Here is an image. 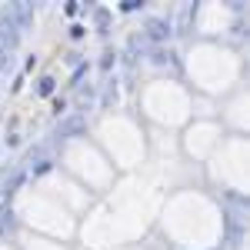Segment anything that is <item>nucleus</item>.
<instances>
[{"label":"nucleus","instance_id":"obj_1","mask_svg":"<svg viewBox=\"0 0 250 250\" xmlns=\"http://www.w3.org/2000/svg\"><path fill=\"white\" fill-rule=\"evenodd\" d=\"M3 14H7V17L14 20V27H17L20 34H23V30H27V27L34 23V3H27V0H20V3H10V7H7Z\"/></svg>","mask_w":250,"mask_h":250},{"label":"nucleus","instance_id":"obj_4","mask_svg":"<svg viewBox=\"0 0 250 250\" xmlns=\"http://www.w3.org/2000/svg\"><path fill=\"white\" fill-rule=\"evenodd\" d=\"M54 87H57V80H54V77H40L37 94H40V97H50V94H54Z\"/></svg>","mask_w":250,"mask_h":250},{"label":"nucleus","instance_id":"obj_3","mask_svg":"<svg viewBox=\"0 0 250 250\" xmlns=\"http://www.w3.org/2000/svg\"><path fill=\"white\" fill-rule=\"evenodd\" d=\"M144 37L154 40V43H164V40L170 37V23L160 20V17H150V20H147V27H144Z\"/></svg>","mask_w":250,"mask_h":250},{"label":"nucleus","instance_id":"obj_8","mask_svg":"<svg viewBox=\"0 0 250 250\" xmlns=\"http://www.w3.org/2000/svg\"><path fill=\"white\" fill-rule=\"evenodd\" d=\"M140 7H144L140 0H124V3H120V10H127V14H130V10H140Z\"/></svg>","mask_w":250,"mask_h":250},{"label":"nucleus","instance_id":"obj_7","mask_svg":"<svg viewBox=\"0 0 250 250\" xmlns=\"http://www.w3.org/2000/svg\"><path fill=\"white\" fill-rule=\"evenodd\" d=\"M154 60H157V63H173V54H170V50H157Z\"/></svg>","mask_w":250,"mask_h":250},{"label":"nucleus","instance_id":"obj_9","mask_svg":"<svg viewBox=\"0 0 250 250\" xmlns=\"http://www.w3.org/2000/svg\"><path fill=\"white\" fill-rule=\"evenodd\" d=\"M83 34H87V27H80V23H74V27H70V37H74V40H80Z\"/></svg>","mask_w":250,"mask_h":250},{"label":"nucleus","instance_id":"obj_6","mask_svg":"<svg viewBox=\"0 0 250 250\" xmlns=\"http://www.w3.org/2000/svg\"><path fill=\"white\" fill-rule=\"evenodd\" d=\"M20 184H23V170H17V173H14V177H10V180L3 184V190H7V193H14V190L20 187Z\"/></svg>","mask_w":250,"mask_h":250},{"label":"nucleus","instance_id":"obj_5","mask_svg":"<svg viewBox=\"0 0 250 250\" xmlns=\"http://www.w3.org/2000/svg\"><path fill=\"white\" fill-rule=\"evenodd\" d=\"M10 224H14V210H10V207H0V233L7 230Z\"/></svg>","mask_w":250,"mask_h":250},{"label":"nucleus","instance_id":"obj_2","mask_svg":"<svg viewBox=\"0 0 250 250\" xmlns=\"http://www.w3.org/2000/svg\"><path fill=\"white\" fill-rule=\"evenodd\" d=\"M83 134V117H63V120H60L57 124V130H54V137H57V140H74V137H80Z\"/></svg>","mask_w":250,"mask_h":250}]
</instances>
